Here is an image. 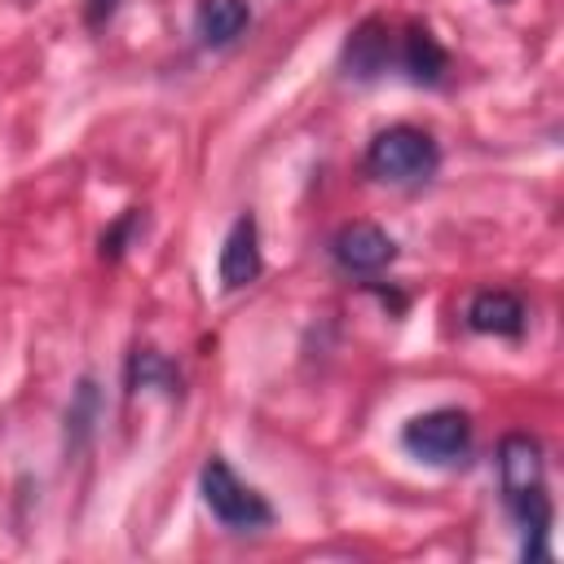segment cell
<instances>
[{
    "instance_id": "52a82bcc",
    "label": "cell",
    "mask_w": 564,
    "mask_h": 564,
    "mask_svg": "<svg viewBox=\"0 0 564 564\" xmlns=\"http://www.w3.org/2000/svg\"><path fill=\"white\" fill-rule=\"evenodd\" d=\"M216 273H220V286L225 291H242L251 286L260 273H264V256H260V225L251 212H238L225 242H220V256H216Z\"/></svg>"
},
{
    "instance_id": "8fae6325",
    "label": "cell",
    "mask_w": 564,
    "mask_h": 564,
    "mask_svg": "<svg viewBox=\"0 0 564 564\" xmlns=\"http://www.w3.org/2000/svg\"><path fill=\"white\" fill-rule=\"evenodd\" d=\"M194 26L207 48H225L251 26V9H247V0H198Z\"/></svg>"
},
{
    "instance_id": "6da1fadb",
    "label": "cell",
    "mask_w": 564,
    "mask_h": 564,
    "mask_svg": "<svg viewBox=\"0 0 564 564\" xmlns=\"http://www.w3.org/2000/svg\"><path fill=\"white\" fill-rule=\"evenodd\" d=\"M498 485H502V507L520 524L524 560H551V494H546V458L538 436L529 432H507L498 441Z\"/></svg>"
},
{
    "instance_id": "4fadbf2b",
    "label": "cell",
    "mask_w": 564,
    "mask_h": 564,
    "mask_svg": "<svg viewBox=\"0 0 564 564\" xmlns=\"http://www.w3.org/2000/svg\"><path fill=\"white\" fill-rule=\"evenodd\" d=\"M97 414H101L97 383H93V379H79V388H75V397H70V410H66V436H70V445H84V441H88Z\"/></svg>"
},
{
    "instance_id": "9c48e42d",
    "label": "cell",
    "mask_w": 564,
    "mask_h": 564,
    "mask_svg": "<svg viewBox=\"0 0 564 564\" xmlns=\"http://www.w3.org/2000/svg\"><path fill=\"white\" fill-rule=\"evenodd\" d=\"M397 66L414 79V84H441L445 70H449V53L441 48V40L423 26V22H410L401 35H397Z\"/></svg>"
},
{
    "instance_id": "277c9868",
    "label": "cell",
    "mask_w": 564,
    "mask_h": 564,
    "mask_svg": "<svg viewBox=\"0 0 564 564\" xmlns=\"http://www.w3.org/2000/svg\"><path fill=\"white\" fill-rule=\"evenodd\" d=\"M401 445H405L419 463L454 467V463H463L467 449H471V414L458 410V405L423 410V414L405 419V427H401Z\"/></svg>"
},
{
    "instance_id": "3957f363",
    "label": "cell",
    "mask_w": 564,
    "mask_h": 564,
    "mask_svg": "<svg viewBox=\"0 0 564 564\" xmlns=\"http://www.w3.org/2000/svg\"><path fill=\"white\" fill-rule=\"evenodd\" d=\"M198 494H203L207 511H212L225 529H234V533H256V529H269V524L278 520L273 502H269L260 489H251L220 454H212V458L203 463V471H198Z\"/></svg>"
},
{
    "instance_id": "5b68a950",
    "label": "cell",
    "mask_w": 564,
    "mask_h": 564,
    "mask_svg": "<svg viewBox=\"0 0 564 564\" xmlns=\"http://www.w3.org/2000/svg\"><path fill=\"white\" fill-rule=\"evenodd\" d=\"M330 260L348 278H370V273H379V269H388L397 260V242L375 220H348L330 238Z\"/></svg>"
},
{
    "instance_id": "8992f818",
    "label": "cell",
    "mask_w": 564,
    "mask_h": 564,
    "mask_svg": "<svg viewBox=\"0 0 564 564\" xmlns=\"http://www.w3.org/2000/svg\"><path fill=\"white\" fill-rule=\"evenodd\" d=\"M388 66H397V35L388 26V18H366L348 31L344 53H339V70L348 79H379Z\"/></svg>"
},
{
    "instance_id": "7a4b0ae2",
    "label": "cell",
    "mask_w": 564,
    "mask_h": 564,
    "mask_svg": "<svg viewBox=\"0 0 564 564\" xmlns=\"http://www.w3.org/2000/svg\"><path fill=\"white\" fill-rule=\"evenodd\" d=\"M366 176L383 181V185H414V181H427L436 176L441 167V145L427 128H414V123H388L370 137L366 145V159H361Z\"/></svg>"
},
{
    "instance_id": "ba28073f",
    "label": "cell",
    "mask_w": 564,
    "mask_h": 564,
    "mask_svg": "<svg viewBox=\"0 0 564 564\" xmlns=\"http://www.w3.org/2000/svg\"><path fill=\"white\" fill-rule=\"evenodd\" d=\"M467 326L476 330V335H498V339H520L524 335V326H529V308H524V300L516 295V291H507V286H485V291H476L471 300H467Z\"/></svg>"
},
{
    "instance_id": "5bb4252c",
    "label": "cell",
    "mask_w": 564,
    "mask_h": 564,
    "mask_svg": "<svg viewBox=\"0 0 564 564\" xmlns=\"http://www.w3.org/2000/svg\"><path fill=\"white\" fill-rule=\"evenodd\" d=\"M115 9H119V0H84V22L97 31V26H106L115 18Z\"/></svg>"
},
{
    "instance_id": "30bf717a",
    "label": "cell",
    "mask_w": 564,
    "mask_h": 564,
    "mask_svg": "<svg viewBox=\"0 0 564 564\" xmlns=\"http://www.w3.org/2000/svg\"><path fill=\"white\" fill-rule=\"evenodd\" d=\"M123 383H128V392H167V397H181V370H176V361L167 352L150 348V344H137L128 352Z\"/></svg>"
},
{
    "instance_id": "7c38bea8",
    "label": "cell",
    "mask_w": 564,
    "mask_h": 564,
    "mask_svg": "<svg viewBox=\"0 0 564 564\" xmlns=\"http://www.w3.org/2000/svg\"><path fill=\"white\" fill-rule=\"evenodd\" d=\"M145 225V212L141 207H128V212H119L106 229H101V238H97V256L106 260V264H115V260H123V251L137 242V229Z\"/></svg>"
}]
</instances>
